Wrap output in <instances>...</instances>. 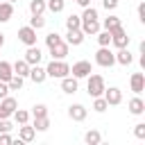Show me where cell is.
I'll use <instances>...</instances> for the list:
<instances>
[{
  "label": "cell",
  "instance_id": "cell-1",
  "mask_svg": "<svg viewBox=\"0 0 145 145\" xmlns=\"http://www.w3.org/2000/svg\"><path fill=\"white\" fill-rule=\"evenodd\" d=\"M45 75L52 77V79H61V77L70 75V66L66 63V59H52L45 66Z\"/></svg>",
  "mask_w": 145,
  "mask_h": 145
},
{
  "label": "cell",
  "instance_id": "cell-2",
  "mask_svg": "<svg viewBox=\"0 0 145 145\" xmlns=\"http://www.w3.org/2000/svg\"><path fill=\"white\" fill-rule=\"evenodd\" d=\"M104 88H106V84H104V77H102V75L91 72V75L86 77V93H88L91 97L102 95V93H104Z\"/></svg>",
  "mask_w": 145,
  "mask_h": 145
},
{
  "label": "cell",
  "instance_id": "cell-3",
  "mask_svg": "<svg viewBox=\"0 0 145 145\" xmlns=\"http://www.w3.org/2000/svg\"><path fill=\"white\" fill-rule=\"evenodd\" d=\"M95 63L100 68H111L116 63V52H111L109 45H100V50L95 52Z\"/></svg>",
  "mask_w": 145,
  "mask_h": 145
},
{
  "label": "cell",
  "instance_id": "cell-4",
  "mask_svg": "<svg viewBox=\"0 0 145 145\" xmlns=\"http://www.w3.org/2000/svg\"><path fill=\"white\" fill-rule=\"evenodd\" d=\"M91 72H93V66H91V61H86V59L75 61V63H72V68H70V75H72V77H77V79H84V77H88Z\"/></svg>",
  "mask_w": 145,
  "mask_h": 145
},
{
  "label": "cell",
  "instance_id": "cell-5",
  "mask_svg": "<svg viewBox=\"0 0 145 145\" xmlns=\"http://www.w3.org/2000/svg\"><path fill=\"white\" fill-rule=\"evenodd\" d=\"M18 109V100L16 97H9V95H5L2 100H0V118H11V113Z\"/></svg>",
  "mask_w": 145,
  "mask_h": 145
},
{
  "label": "cell",
  "instance_id": "cell-6",
  "mask_svg": "<svg viewBox=\"0 0 145 145\" xmlns=\"http://www.w3.org/2000/svg\"><path fill=\"white\" fill-rule=\"evenodd\" d=\"M102 97L106 100V104H109V106H118V104L122 102V91H120L118 86H109V88H104Z\"/></svg>",
  "mask_w": 145,
  "mask_h": 145
},
{
  "label": "cell",
  "instance_id": "cell-7",
  "mask_svg": "<svg viewBox=\"0 0 145 145\" xmlns=\"http://www.w3.org/2000/svg\"><path fill=\"white\" fill-rule=\"evenodd\" d=\"M18 41L25 43V45H36V29L29 27V25H23L18 29Z\"/></svg>",
  "mask_w": 145,
  "mask_h": 145
},
{
  "label": "cell",
  "instance_id": "cell-8",
  "mask_svg": "<svg viewBox=\"0 0 145 145\" xmlns=\"http://www.w3.org/2000/svg\"><path fill=\"white\" fill-rule=\"evenodd\" d=\"M111 45H116V48H129V36H127L125 27H116L111 32Z\"/></svg>",
  "mask_w": 145,
  "mask_h": 145
},
{
  "label": "cell",
  "instance_id": "cell-9",
  "mask_svg": "<svg viewBox=\"0 0 145 145\" xmlns=\"http://www.w3.org/2000/svg\"><path fill=\"white\" fill-rule=\"evenodd\" d=\"M79 29L84 32V36H95L100 29H102V25H100V18H91V20H82V25H79Z\"/></svg>",
  "mask_w": 145,
  "mask_h": 145
},
{
  "label": "cell",
  "instance_id": "cell-10",
  "mask_svg": "<svg viewBox=\"0 0 145 145\" xmlns=\"http://www.w3.org/2000/svg\"><path fill=\"white\" fill-rule=\"evenodd\" d=\"M86 116H88V109H86L84 104H70V106H68V118H70V120L82 122V120H86Z\"/></svg>",
  "mask_w": 145,
  "mask_h": 145
},
{
  "label": "cell",
  "instance_id": "cell-11",
  "mask_svg": "<svg viewBox=\"0 0 145 145\" xmlns=\"http://www.w3.org/2000/svg\"><path fill=\"white\" fill-rule=\"evenodd\" d=\"M29 66H36V63H41V59H43V52H41V48L39 45H27V52H25V57H23Z\"/></svg>",
  "mask_w": 145,
  "mask_h": 145
},
{
  "label": "cell",
  "instance_id": "cell-12",
  "mask_svg": "<svg viewBox=\"0 0 145 145\" xmlns=\"http://www.w3.org/2000/svg\"><path fill=\"white\" fill-rule=\"evenodd\" d=\"M77 88H79V79H77V77H72V75L61 77V91H63V93L72 95V93H77Z\"/></svg>",
  "mask_w": 145,
  "mask_h": 145
},
{
  "label": "cell",
  "instance_id": "cell-13",
  "mask_svg": "<svg viewBox=\"0 0 145 145\" xmlns=\"http://www.w3.org/2000/svg\"><path fill=\"white\" fill-rule=\"evenodd\" d=\"M129 86H131V91H134L136 95H140V93L145 91V75H143V72H134V75L129 77Z\"/></svg>",
  "mask_w": 145,
  "mask_h": 145
},
{
  "label": "cell",
  "instance_id": "cell-14",
  "mask_svg": "<svg viewBox=\"0 0 145 145\" xmlns=\"http://www.w3.org/2000/svg\"><path fill=\"white\" fill-rule=\"evenodd\" d=\"M48 50H50L52 59H66V57H68V50H70V45H68L66 41H59L57 45H52V48H48Z\"/></svg>",
  "mask_w": 145,
  "mask_h": 145
},
{
  "label": "cell",
  "instance_id": "cell-15",
  "mask_svg": "<svg viewBox=\"0 0 145 145\" xmlns=\"http://www.w3.org/2000/svg\"><path fill=\"white\" fill-rule=\"evenodd\" d=\"M84 32L82 29H68V34H66V43L68 45H72V48H77V45H82L84 43Z\"/></svg>",
  "mask_w": 145,
  "mask_h": 145
},
{
  "label": "cell",
  "instance_id": "cell-16",
  "mask_svg": "<svg viewBox=\"0 0 145 145\" xmlns=\"http://www.w3.org/2000/svg\"><path fill=\"white\" fill-rule=\"evenodd\" d=\"M34 84H43L45 79H48V75H45V68H41L39 63L36 66H29V75H27Z\"/></svg>",
  "mask_w": 145,
  "mask_h": 145
},
{
  "label": "cell",
  "instance_id": "cell-17",
  "mask_svg": "<svg viewBox=\"0 0 145 145\" xmlns=\"http://www.w3.org/2000/svg\"><path fill=\"white\" fill-rule=\"evenodd\" d=\"M127 109H129V113H134V116H143L145 113V102H143V97H131L129 102H127Z\"/></svg>",
  "mask_w": 145,
  "mask_h": 145
},
{
  "label": "cell",
  "instance_id": "cell-18",
  "mask_svg": "<svg viewBox=\"0 0 145 145\" xmlns=\"http://www.w3.org/2000/svg\"><path fill=\"white\" fill-rule=\"evenodd\" d=\"M18 138H20L23 143H32V140L36 138V129H34V127H29V125L25 122V125H20V127H18Z\"/></svg>",
  "mask_w": 145,
  "mask_h": 145
},
{
  "label": "cell",
  "instance_id": "cell-19",
  "mask_svg": "<svg viewBox=\"0 0 145 145\" xmlns=\"http://www.w3.org/2000/svg\"><path fill=\"white\" fill-rule=\"evenodd\" d=\"M131 61H134V54L129 52V48H118V52H116V63H120V66H131Z\"/></svg>",
  "mask_w": 145,
  "mask_h": 145
},
{
  "label": "cell",
  "instance_id": "cell-20",
  "mask_svg": "<svg viewBox=\"0 0 145 145\" xmlns=\"http://www.w3.org/2000/svg\"><path fill=\"white\" fill-rule=\"evenodd\" d=\"M11 16H14V2L2 0V2H0V23L11 20Z\"/></svg>",
  "mask_w": 145,
  "mask_h": 145
},
{
  "label": "cell",
  "instance_id": "cell-21",
  "mask_svg": "<svg viewBox=\"0 0 145 145\" xmlns=\"http://www.w3.org/2000/svg\"><path fill=\"white\" fill-rule=\"evenodd\" d=\"M100 25H102V29H109V32H113L116 27H122V20H120L118 16H113V14H109V16H106V18H104Z\"/></svg>",
  "mask_w": 145,
  "mask_h": 145
},
{
  "label": "cell",
  "instance_id": "cell-22",
  "mask_svg": "<svg viewBox=\"0 0 145 145\" xmlns=\"http://www.w3.org/2000/svg\"><path fill=\"white\" fill-rule=\"evenodd\" d=\"M11 68H14V75H20V77H27L29 75V63L25 59H16L11 63Z\"/></svg>",
  "mask_w": 145,
  "mask_h": 145
},
{
  "label": "cell",
  "instance_id": "cell-23",
  "mask_svg": "<svg viewBox=\"0 0 145 145\" xmlns=\"http://www.w3.org/2000/svg\"><path fill=\"white\" fill-rule=\"evenodd\" d=\"M100 140H102V134H100L97 129H88V131L84 134V143H86V145H97Z\"/></svg>",
  "mask_w": 145,
  "mask_h": 145
},
{
  "label": "cell",
  "instance_id": "cell-24",
  "mask_svg": "<svg viewBox=\"0 0 145 145\" xmlns=\"http://www.w3.org/2000/svg\"><path fill=\"white\" fill-rule=\"evenodd\" d=\"M14 75V68L9 61H0V82H9Z\"/></svg>",
  "mask_w": 145,
  "mask_h": 145
},
{
  "label": "cell",
  "instance_id": "cell-25",
  "mask_svg": "<svg viewBox=\"0 0 145 145\" xmlns=\"http://www.w3.org/2000/svg\"><path fill=\"white\" fill-rule=\"evenodd\" d=\"M43 11H45V0H29V14L43 16Z\"/></svg>",
  "mask_w": 145,
  "mask_h": 145
},
{
  "label": "cell",
  "instance_id": "cell-26",
  "mask_svg": "<svg viewBox=\"0 0 145 145\" xmlns=\"http://www.w3.org/2000/svg\"><path fill=\"white\" fill-rule=\"evenodd\" d=\"M66 7V0H48L45 2V9H50L52 14H61Z\"/></svg>",
  "mask_w": 145,
  "mask_h": 145
},
{
  "label": "cell",
  "instance_id": "cell-27",
  "mask_svg": "<svg viewBox=\"0 0 145 145\" xmlns=\"http://www.w3.org/2000/svg\"><path fill=\"white\" fill-rule=\"evenodd\" d=\"M23 84H25V77H20V75H11V79L7 82L9 91H20V88H23Z\"/></svg>",
  "mask_w": 145,
  "mask_h": 145
},
{
  "label": "cell",
  "instance_id": "cell-28",
  "mask_svg": "<svg viewBox=\"0 0 145 145\" xmlns=\"http://www.w3.org/2000/svg\"><path fill=\"white\" fill-rule=\"evenodd\" d=\"M36 131H48L50 129V118L43 116V118H34V125H32Z\"/></svg>",
  "mask_w": 145,
  "mask_h": 145
},
{
  "label": "cell",
  "instance_id": "cell-29",
  "mask_svg": "<svg viewBox=\"0 0 145 145\" xmlns=\"http://www.w3.org/2000/svg\"><path fill=\"white\" fill-rule=\"evenodd\" d=\"M106 109H109V104H106V100H104L102 95L93 97V111H97V113H104Z\"/></svg>",
  "mask_w": 145,
  "mask_h": 145
},
{
  "label": "cell",
  "instance_id": "cell-30",
  "mask_svg": "<svg viewBox=\"0 0 145 145\" xmlns=\"http://www.w3.org/2000/svg\"><path fill=\"white\" fill-rule=\"evenodd\" d=\"M11 116H14V120H16V125H25V122L29 120V113H27L25 109H16V111H14Z\"/></svg>",
  "mask_w": 145,
  "mask_h": 145
},
{
  "label": "cell",
  "instance_id": "cell-31",
  "mask_svg": "<svg viewBox=\"0 0 145 145\" xmlns=\"http://www.w3.org/2000/svg\"><path fill=\"white\" fill-rule=\"evenodd\" d=\"M79 25H82V18H79V16L70 14V16L66 18V29H79Z\"/></svg>",
  "mask_w": 145,
  "mask_h": 145
},
{
  "label": "cell",
  "instance_id": "cell-32",
  "mask_svg": "<svg viewBox=\"0 0 145 145\" xmlns=\"http://www.w3.org/2000/svg\"><path fill=\"white\" fill-rule=\"evenodd\" d=\"M95 36H97V43L100 45H111V32L109 29H100Z\"/></svg>",
  "mask_w": 145,
  "mask_h": 145
},
{
  "label": "cell",
  "instance_id": "cell-33",
  "mask_svg": "<svg viewBox=\"0 0 145 145\" xmlns=\"http://www.w3.org/2000/svg\"><path fill=\"white\" fill-rule=\"evenodd\" d=\"M29 27H34L36 32H39V29H43V27H45V18H43V16H34V14H32V18H29Z\"/></svg>",
  "mask_w": 145,
  "mask_h": 145
},
{
  "label": "cell",
  "instance_id": "cell-34",
  "mask_svg": "<svg viewBox=\"0 0 145 145\" xmlns=\"http://www.w3.org/2000/svg\"><path fill=\"white\" fill-rule=\"evenodd\" d=\"M48 116V106L45 104H34L32 106V118H43Z\"/></svg>",
  "mask_w": 145,
  "mask_h": 145
},
{
  "label": "cell",
  "instance_id": "cell-35",
  "mask_svg": "<svg viewBox=\"0 0 145 145\" xmlns=\"http://www.w3.org/2000/svg\"><path fill=\"white\" fill-rule=\"evenodd\" d=\"M59 41H63V39H61V34H57V32H50V34L45 36V45H48V48H52V45H57Z\"/></svg>",
  "mask_w": 145,
  "mask_h": 145
},
{
  "label": "cell",
  "instance_id": "cell-36",
  "mask_svg": "<svg viewBox=\"0 0 145 145\" xmlns=\"http://www.w3.org/2000/svg\"><path fill=\"white\" fill-rule=\"evenodd\" d=\"M134 136L136 138H145V122H138V125H134Z\"/></svg>",
  "mask_w": 145,
  "mask_h": 145
},
{
  "label": "cell",
  "instance_id": "cell-37",
  "mask_svg": "<svg viewBox=\"0 0 145 145\" xmlns=\"http://www.w3.org/2000/svg\"><path fill=\"white\" fill-rule=\"evenodd\" d=\"M14 129V125L9 122V118H0V134L2 131H11Z\"/></svg>",
  "mask_w": 145,
  "mask_h": 145
},
{
  "label": "cell",
  "instance_id": "cell-38",
  "mask_svg": "<svg viewBox=\"0 0 145 145\" xmlns=\"http://www.w3.org/2000/svg\"><path fill=\"white\" fill-rule=\"evenodd\" d=\"M118 5H120V0H102V7H104L106 11H113Z\"/></svg>",
  "mask_w": 145,
  "mask_h": 145
},
{
  "label": "cell",
  "instance_id": "cell-39",
  "mask_svg": "<svg viewBox=\"0 0 145 145\" xmlns=\"http://www.w3.org/2000/svg\"><path fill=\"white\" fill-rule=\"evenodd\" d=\"M136 11H138V20H140V23H145V0H140V2H138V9H136Z\"/></svg>",
  "mask_w": 145,
  "mask_h": 145
},
{
  "label": "cell",
  "instance_id": "cell-40",
  "mask_svg": "<svg viewBox=\"0 0 145 145\" xmlns=\"http://www.w3.org/2000/svg\"><path fill=\"white\" fill-rule=\"evenodd\" d=\"M9 143H14V138L9 136V131H2L0 134V145H9Z\"/></svg>",
  "mask_w": 145,
  "mask_h": 145
},
{
  "label": "cell",
  "instance_id": "cell-41",
  "mask_svg": "<svg viewBox=\"0 0 145 145\" xmlns=\"http://www.w3.org/2000/svg\"><path fill=\"white\" fill-rule=\"evenodd\" d=\"M5 95H9V86H7V82H0V100Z\"/></svg>",
  "mask_w": 145,
  "mask_h": 145
},
{
  "label": "cell",
  "instance_id": "cell-42",
  "mask_svg": "<svg viewBox=\"0 0 145 145\" xmlns=\"http://www.w3.org/2000/svg\"><path fill=\"white\" fill-rule=\"evenodd\" d=\"M75 2H77L79 7H88V5H91V0H75Z\"/></svg>",
  "mask_w": 145,
  "mask_h": 145
},
{
  "label": "cell",
  "instance_id": "cell-43",
  "mask_svg": "<svg viewBox=\"0 0 145 145\" xmlns=\"http://www.w3.org/2000/svg\"><path fill=\"white\" fill-rule=\"evenodd\" d=\"M2 45H5V34H0V50H2Z\"/></svg>",
  "mask_w": 145,
  "mask_h": 145
},
{
  "label": "cell",
  "instance_id": "cell-44",
  "mask_svg": "<svg viewBox=\"0 0 145 145\" xmlns=\"http://www.w3.org/2000/svg\"><path fill=\"white\" fill-rule=\"evenodd\" d=\"M7 2H16V0H7Z\"/></svg>",
  "mask_w": 145,
  "mask_h": 145
}]
</instances>
